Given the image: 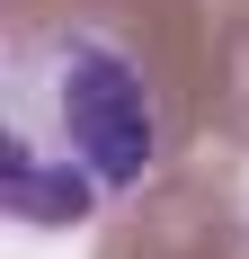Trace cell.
<instances>
[{"label": "cell", "instance_id": "6da1fadb", "mask_svg": "<svg viewBox=\"0 0 249 259\" xmlns=\"http://www.w3.org/2000/svg\"><path fill=\"white\" fill-rule=\"evenodd\" d=\"M169 99L107 27H27L0 63V214L18 233L89 224L160 170Z\"/></svg>", "mask_w": 249, "mask_h": 259}]
</instances>
